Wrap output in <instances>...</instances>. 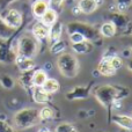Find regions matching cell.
Returning <instances> with one entry per match:
<instances>
[{
    "label": "cell",
    "mask_w": 132,
    "mask_h": 132,
    "mask_svg": "<svg viewBox=\"0 0 132 132\" xmlns=\"http://www.w3.org/2000/svg\"><path fill=\"white\" fill-rule=\"evenodd\" d=\"M15 34L16 30L11 28L9 26H7L4 19H2V16L0 15V39H9L15 36Z\"/></svg>",
    "instance_id": "22"
},
{
    "label": "cell",
    "mask_w": 132,
    "mask_h": 132,
    "mask_svg": "<svg viewBox=\"0 0 132 132\" xmlns=\"http://www.w3.org/2000/svg\"><path fill=\"white\" fill-rule=\"evenodd\" d=\"M95 98L104 107H109L115 100H123L129 96L130 89L114 85H101L93 90Z\"/></svg>",
    "instance_id": "1"
},
{
    "label": "cell",
    "mask_w": 132,
    "mask_h": 132,
    "mask_svg": "<svg viewBox=\"0 0 132 132\" xmlns=\"http://www.w3.org/2000/svg\"><path fill=\"white\" fill-rule=\"evenodd\" d=\"M55 132H79V131L71 123H60L56 126Z\"/></svg>",
    "instance_id": "29"
},
{
    "label": "cell",
    "mask_w": 132,
    "mask_h": 132,
    "mask_svg": "<svg viewBox=\"0 0 132 132\" xmlns=\"http://www.w3.org/2000/svg\"><path fill=\"white\" fill-rule=\"evenodd\" d=\"M0 85L5 89H13L15 86V81L9 74H1L0 75Z\"/></svg>",
    "instance_id": "27"
},
{
    "label": "cell",
    "mask_w": 132,
    "mask_h": 132,
    "mask_svg": "<svg viewBox=\"0 0 132 132\" xmlns=\"http://www.w3.org/2000/svg\"><path fill=\"white\" fill-rule=\"evenodd\" d=\"M39 20H41L45 26L50 27L51 24H53V23L58 20V12H56L55 9L49 7V9L43 14V16H42Z\"/></svg>",
    "instance_id": "23"
},
{
    "label": "cell",
    "mask_w": 132,
    "mask_h": 132,
    "mask_svg": "<svg viewBox=\"0 0 132 132\" xmlns=\"http://www.w3.org/2000/svg\"><path fill=\"white\" fill-rule=\"evenodd\" d=\"M49 9L48 0H34L31 4V13L35 19L39 20L43 14Z\"/></svg>",
    "instance_id": "14"
},
{
    "label": "cell",
    "mask_w": 132,
    "mask_h": 132,
    "mask_svg": "<svg viewBox=\"0 0 132 132\" xmlns=\"http://www.w3.org/2000/svg\"><path fill=\"white\" fill-rule=\"evenodd\" d=\"M90 93V86H77L66 93L65 97L68 101H77V100H85L86 97L89 96Z\"/></svg>",
    "instance_id": "9"
},
{
    "label": "cell",
    "mask_w": 132,
    "mask_h": 132,
    "mask_svg": "<svg viewBox=\"0 0 132 132\" xmlns=\"http://www.w3.org/2000/svg\"><path fill=\"white\" fill-rule=\"evenodd\" d=\"M31 96L34 102L37 103V104H46L50 101L51 94H49L43 87L34 86L31 89Z\"/></svg>",
    "instance_id": "11"
},
{
    "label": "cell",
    "mask_w": 132,
    "mask_h": 132,
    "mask_svg": "<svg viewBox=\"0 0 132 132\" xmlns=\"http://www.w3.org/2000/svg\"><path fill=\"white\" fill-rule=\"evenodd\" d=\"M95 1H96V5H97L98 8H100V7L104 4V0H95Z\"/></svg>",
    "instance_id": "39"
},
{
    "label": "cell",
    "mask_w": 132,
    "mask_h": 132,
    "mask_svg": "<svg viewBox=\"0 0 132 132\" xmlns=\"http://www.w3.org/2000/svg\"><path fill=\"white\" fill-rule=\"evenodd\" d=\"M16 129L27 130L32 126H36L41 122L38 115V109L36 108H23L15 112L13 117Z\"/></svg>",
    "instance_id": "3"
},
{
    "label": "cell",
    "mask_w": 132,
    "mask_h": 132,
    "mask_svg": "<svg viewBox=\"0 0 132 132\" xmlns=\"http://www.w3.org/2000/svg\"><path fill=\"white\" fill-rule=\"evenodd\" d=\"M38 132H51L49 129H46V128H43V129H39Z\"/></svg>",
    "instance_id": "42"
},
{
    "label": "cell",
    "mask_w": 132,
    "mask_h": 132,
    "mask_svg": "<svg viewBox=\"0 0 132 132\" xmlns=\"http://www.w3.org/2000/svg\"><path fill=\"white\" fill-rule=\"evenodd\" d=\"M78 7L82 14H92L98 8L95 0H79Z\"/></svg>",
    "instance_id": "21"
},
{
    "label": "cell",
    "mask_w": 132,
    "mask_h": 132,
    "mask_svg": "<svg viewBox=\"0 0 132 132\" xmlns=\"http://www.w3.org/2000/svg\"><path fill=\"white\" fill-rule=\"evenodd\" d=\"M112 122L119 128L125 129V130L131 131L132 130V117L128 115H122V114H115L112 115Z\"/></svg>",
    "instance_id": "16"
},
{
    "label": "cell",
    "mask_w": 132,
    "mask_h": 132,
    "mask_svg": "<svg viewBox=\"0 0 132 132\" xmlns=\"http://www.w3.org/2000/svg\"><path fill=\"white\" fill-rule=\"evenodd\" d=\"M110 22L114 23L116 27L117 31H124L128 28V26L131 23L129 16L125 13H121V12H110Z\"/></svg>",
    "instance_id": "8"
},
{
    "label": "cell",
    "mask_w": 132,
    "mask_h": 132,
    "mask_svg": "<svg viewBox=\"0 0 132 132\" xmlns=\"http://www.w3.org/2000/svg\"><path fill=\"white\" fill-rule=\"evenodd\" d=\"M12 38L0 39V63L1 64H13L18 56L15 44L12 43Z\"/></svg>",
    "instance_id": "6"
},
{
    "label": "cell",
    "mask_w": 132,
    "mask_h": 132,
    "mask_svg": "<svg viewBox=\"0 0 132 132\" xmlns=\"http://www.w3.org/2000/svg\"><path fill=\"white\" fill-rule=\"evenodd\" d=\"M0 132H16V130L7 123L6 119H0Z\"/></svg>",
    "instance_id": "32"
},
{
    "label": "cell",
    "mask_w": 132,
    "mask_h": 132,
    "mask_svg": "<svg viewBox=\"0 0 132 132\" xmlns=\"http://www.w3.org/2000/svg\"><path fill=\"white\" fill-rule=\"evenodd\" d=\"M117 55V50L114 48V46H109V48L105 50V52L103 53V57L105 58H110L112 57V56H116Z\"/></svg>",
    "instance_id": "34"
},
{
    "label": "cell",
    "mask_w": 132,
    "mask_h": 132,
    "mask_svg": "<svg viewBox=\"0 0 132 132\" xmlns=\"http://www.w3.org/2000/svg\"><path fill=\"white\" fill-rule=\"evenodd\" d=\"M50 68L52 70V65H51L50 63H45V67H44V70L48 71V70H50Z\"/></svg>",
    "instance_id": "40"
},
{
    "label": "cell",
    "mask_w": 132,
    "mask_h": 132,
    "mask_svg": "<svg viewBox=\"0 0 132 132\" xmlns=\"http://www.w3.org/2000/svg\"><path fill=\"white\" fill-rule=\"evenodd\" d=\"M131 117H132V116H131Z\"/></svg>",
    "instance_id": "44"
},
{
    "label": "cell",
    "mask_w": 132,
    "mask_h": 132,
    "mask_svg": "<svg viewBox=\"0 0 132 132\" xmlns=\"http://www.w3.org/2000/svg\"><path fill=\"white\" fill-rule=\"evenodd\" d=\"M114 4L117 12L125 13V11H128V8L132 5V0H115Z\"/></svg>",
    "instance_id": "28"
},
{
    "label": "cell",
    "mask_w": 132,
    "mask_h": 132,
    "mask_svg": "<svg viewBox=\"0 0 132 132\" xmlns=\"http://www.w3.org/2000/svg\"><path fill=\"white\" fill-rule=\"evenodd\" d=\"M63 29H64V24H63V22H60L59 20H57L53 24H51L50 27H49L48 39L50 41V43H55V42L62 39Z\"/></svg>",
    "instance_id": "13"
},
{
    "label": "cell",
    "mask_w": 132,
    "mask_h": 132,
    "mask_svg": "<svg viewBox=\"0 0 132 132\" xmlns=\"http://www.w3.org/2000/svg\"><path fill=\"white\" fill-rule=\"evenodd\" d=\"M130 49L132 50V39H131V43H130Z\"/></svg>",
    "instance_id": "43"
},
{
    "label": "cell",
    "mask_w": 132,
    "mask_h": 132,
    "mask_svg": "<svg viewBox=\"0 0 132 132\" xmlns=\"http://www.w3.org/2000/svg\"><path fill=\"white\" fill-rule=\"evenodd\" d=\"M31 35L41 43L48 39L49 36V27L45 26L41 20H37L36 22L32 24L31 28Z\"/></svg>",
    "instance_id": "10"
},
{
    "label": "cell",
    "mask_w": 132,
    "mask_h": 132,
    "mask_svg": "<svg viewBox=\"0 0 132 132\" xmlns=\"http://www.w3.org/2000/svg\"><path fill=\"white\" fill-rule=\"evenodd\" d=\"M65 1L66 0H48L49 7L55 9L56 12H59L60 9H62V7H63V5H64Z\"/></svg>",
    "instance_id": "31"
},
{
    "label": "cell",
    "mask_w": 132,
    "mask_h": 132,
    "mask_svg": "<svg viewBox=\"0 0 132 132\" xmlns=\"http://www.w3.org/2000/svg\"><path fill=\"white\" fill-rule=\"evenodd\" d=\"M71 48H72V51L77 55H87V53L92 52L94 49L93 43L89 41H82L79 42V43H74L71 44Z\"/></svg>",
    "instance_id": "17"
},
{
    "label": "cell",
    "mask_w": 132,
    "mask_h": 132,
    "mask_svg": "<svg viewBox=\"0 0 132 132\" xmlns=\"http://www.w3.org/2000/svg\"><path fill=\"white\" fill-rule=\"evenodd\" d=\"M32 72H34V70L21 72V75L19 77V82L27 92H31L32 87H34V85H32Z\"/></svg>",
    "instance_id": "18"
},
{
    "label": "cell",
    "mask_w": 132,
    "mask_h": 132,
    "mask_svg": "<svg viewBox=\"0 0 132 132\" xmlns=\"http://www.w3.org/2000/svg\"><path fill=\"white\" fill-rule=\"evenodd\" d=\"M48 78V72L44 68L34 70V72H32V85L36 87H42Z\"/></svg>",
    "instance_id": "20"
},
{
    "label": "cell",
    "mask_w": 132,
    "mask_h": 132,
    "mask_svg": "<svg viewBox=\"0 0 132 132\" xmlns=\"http://www.w3.org/2000/svg\"><path fill=\"white\" fill-rule=\"evenodd\" d=\"M98 31H100L101 37H104V38H111V37H114L115 35L117 34L116 27H115L114 23L110 22V21H107V22L103 23L100 27Z\"/></svg>",
    "instance_id": "19"
},
{
    "label": "cell",
    "mask_w": 132,
    "mask_h": 132,
    "mask_svg": "<svg viewBox=\"0 0 132 132\" xmlns=\"http://www.w3.org/2000/svg\"><path fill=\"white\" fill-rule=\"evenodd\" d=\"M38 115L41 121H50L55 117V110H53V108L45 105V107L38 110Z\"/></svg>",
    "instance_id": "26"
},
{
    "label": "cell",
    "mask_w": 132,
    "mask_h": 132,
    "mask_svg": "<svg viewBox=\"0 0 132 132\" xmlns=\"http://www.w3.org/2000/svg\"><path fill=\"white\" fill-rule=\"evenodd\" d=\"M2 19L6 22L7 26H9L11 28L18 30L22 27L23 23V14L21 13L19 9L16 8H9L6 9L4 14H2Z\"/></svg>",
    "instance_id": "7"
},
{
    "label": "cell",
    "mask_w": 132,
    "mask_h": 132,
    "mask_svg": "<svg viewBox=\"0 0 132 132\" xmlns=\"http://www.w3.org/2000/svg\"><path fill=\"white\" fill-rule=\"evenodd\" d=\"M96 71L98 72V74L103 75V77H112L117 72V71L114 70V67L110 64L109 58H105V57H102V59L100 60V63L97 64Z\"/></svg>",
    "instance_id": "15"
},
{
    "label": "cell",
    "mask_w": 132,
    "mask_h": 132,
    "mask_svg": "<svg viewBox=\"0 0 132 132\" xmlns=\"http://www.w3.org/2000/svg\"><path fill=\"white\" fill-rule=\"evenodd\" d=\"M109 62H110V64H111L112 67H114L115 71H118V70H121V68L123 67V59H122L119 56H117V55L110 57Z\"/></svg>",
    "instance_id": "30"
},
{
    "label": "cell",
    "mask_w": 132,
    "mask_h": 132,
    "mask_svg": "<svg viewBox=\"0 0 132 132\" xmlns=\"http://www.w3.org/2000/svg\"><path fill=\"white\" fill-rule=\"evenodd\" d=\"M57 67L63 77L68 78V79H73V78H75L79 74L80 63L73 53L63 52L60 55H58Z\"/></svg>",
    "instance_id": "2"
},
{
    "label": "cell",
    "mask_w": 132,
    "mask_h": 132,
    "mask_svg": "<svg viewBox=\"0 0 132 132\" xmlns=\"http://www.w3.org/2000/svg\"><path fill=\"white\" fill-rule=\"evenodd\" d=\"M42 87H43L49 94H55L60 89V84L55 78H48Z\"/></svg>",
    "instance_id": "24"
},
{
    "label": "cell",
    "mask_w": 132,
    "mask_h": 132,
    "mask_svg": "<svg viewBox=\"0 0 132 132\" xmlns=\"http://www.w3.org/2000/svg\"><path fill=\"white\" fill-rule=\"evenodd\" d=\"M67 32H79L85 37L86 41L89 42H96L101 38L100 31L94 27L93 24L87 22H81V21H72L67 24Z\"/></svg>",
    "instance_id": "5"
},
{
    "label": "cell",
    "mask_w": 132,
    "mask_h": 132,
    "mask_svg": "<svg viewBox=\"0 0 132 132\" xmlns=\"http://www.w3.org/2000/svg\"><path fill=\"white\" fill-rule=\"evenodd\" d=\"M110 105L112 107L114 110H119L122 107H123V102H122V100H115Z\"/></svg>",
    "instance_id": "36"
},
{
    "label": "cell",
    "mask_w": 132,
    "mask_h": 132,
    "mask_svg": "<svg viewBox=\"0 0 132 132\" xmlns=\"http://www.w3.org/2000/svg\"><path fill=\"white\" fill-rule=\"evenodd\" d=\"M66 48H67V45H66V42L63 41V39H59V41L55 42V43H51V45H50V52L52 53V55H60V53L65 52Z\"/></svg>",
    "instance_id": "25"
},
{
    "label": "cell",
    "mask_w": 132,
    "mask_h": 132,
    "mask_svg": "<svg viewBox=\"0 0 132 132\" xmlns=\"http://www.w3.org/2000/svg\"><path fill=\"white\" fill-rule=\"evenodd\" d=\"M16 53L19 56L34 58L38 53L39 42L31 34H22L15 42Z\"/></svg>",
    "instance_id": "4"
},
{
    "label": "cell",
    "mask_w": 132,
    "mask_h": 132,
    "mask_svg": "<svg viewBox=\"0 0 132 132\" xmlns=\"http://www.w3.org/2000/svg\"><path fill=\"white\" fill-rule=\"evenodd\" d=\"M131 52H132L131 49H130V50H124V51H123V57H125V58H130V57H131V55H130Z\"/></svg>",
    "instance_id": "38"
},
{
    "label": "cell",
    "mask_w": 132,
    "mask_h": 132,
    "mask_svg": "<svg viewBox=\"0 0 132 132\" xmlns=\"http://www.w3.org/2000/svg\"><path fill=\"white\" fill-rule=\"evenodd\" d=\"M14 64L18 66V68L21 72H27V71H31L35 70L36 67V63H35L34 58H28V57H23V56H16Z\"/></svg>",
    "instance_id": "12"
},
{
    "label": "cell",
    "mask_w": 132,
    "mask_h": 132,
    "mask_svg": "<svg viewBox=\"0 0 132 132\" xmlns=\"http://www.w3.org/2000/svg\"><path fill=\"white\" fill-rule=\"evenodd\" d=\"M71 12H72V14L74 16H78L81 14V11H80V8L78 7V5H75V6H73L72 8H71Z\"/></svg>",
    "instance_id": "37"
},
{
    "label": "cell",
    "mask_w": 132,
    "mask_h": 132,
    "mask_svg": "<svg viewBox=\"0 0 132 132\" xmlns=\"http://www.w3.org/2000/svg\"><path fill=\"white\" fill-rule=\"evenodd\" d=\"M15 1L16 0H0V9H6L9 5Z\"/></svg>",
    "instance_id": "35"
},
{
    "label": "cell",
    "mask_w": 132,
    "mask_h": 132,
    "mask_svg": "<svg viewBox=\"0 0 132 132\" xmlns=\"http://www.w3.org/2000/svg\"><path fill=\"white\" fill-rule=\"evenodd\" d=\"M128 68L132 72V58H131L130 60H129V63H128Z\"/></svg>",
    "instance_id": "41"
},
{
    "label": "cell",
    "mask_w": 132,
    "mask_h": 132,
    "mask_svg": "<svg viewBox=\"0 0 132 132\" xmlns=\"http://www.w3.org/2000/svg\"><path fill=\"white\" fill-rule=\"evenodd\" d=\"M68 37H70L71 44H74V43H79V42H82V41H86V39H85V37L82 36L81 34H79V32H71V34H68Z\"/></svg>",
    "instance_id": "33"
}]
</instances>
